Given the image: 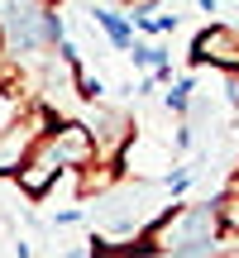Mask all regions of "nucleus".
<instances>
[{
    "label": "nucleus",
    "mask_w": 239,
    "mask_h": 258,
    "mask_svg": "<svg viewBox=\"0 0 239 258\" xmlns=\"http://www.w3.org/2000/svg\"><path fill=\"white\" fill-rule=\"evenodd\" d=\"M67 38V24L57 5L48 0H0V43L10 62H38L43 53H57Z\"/></svg>",
    "instance_id": "nucleus-1"
},
{
    "label": "nucleus",
    "mask_w": 239,
    "mask_h": 258,
    "mask_svg": "<svg viewBox=\"0 0 239 258\" xmlns=\"http://www.w3.org/2000/svg\"><path fill=\"white\" fill-rule=\"evenodd\" d=\"M144 239L153 253H182V258H211L220 253V220H215V201L196 206H167L153 225H144Z\"/></svg>",
    "instance_id": "nucleus-2"
},
{
    "label": "nucleus",
    "mask_w": 239,
    "mask_h": 258,
    "mask_svg": "<svg viewBox=\"0 0 239 258\" xmlns=\"http://www.w3.org/2000/svg\"><path fill=\"white\" fill-rule=\"evenodd\" d=\"M192 62L220 67V72H239V29L230 24H206L192 38Z\"/></svg>",
    "instance_id": "nucleus-3"
},
{
    "label": "nucleus",
    "mask_w": 239,
    "mask_h": 258,
    "mask_svg": "<svg viewBox=\"0 0 239 258\" xmlns=\"http://www.w3.org/2000/svg\"><path fill=\"white\" fill-rule=\"evenodd\" d=\"M86 129H91V139H96V158H119V148L129 144V120H125V110H101Z\"/></svg>",
    "instance_id": "nucleus-4"
},
{
    "label": "nucleus",
    "mask_w": 239,
    "mask_h": 258,
    "mask_svg": "<svg viewBox=\"0 0 239 258\" xmlns=\"http://www.w3.org/2000/svg\"><path fill=\"white\" fill-rule=\"evenodd\" d=\"M91 19H96V29H101L105 38H110V48H129L134 43V24H129L119 10H110V5H96L91 10Z\"/></svg>",
    "instance_id": "nucleus-5"
},
{
    "label": "nucleus",
    "mask_w": 239,
    "mask_h": 258,
    "mask_svg": "<svg viewBox=\"0 0 239 258\" xmlns=\"http://www.w3.org/2000/svg\"><path fill=\"white\" fill-rule=\"evenodd\" d=\"M29 105H34L29 96H19L15 86H5V82H0V134H5L10 124H19V120H24V115H29Z\"/></svg>",
    "instance_id": "nucleus-6"
},
{
    "label": "nucleus",
    "mask_w": 239,
    "mask_h": 258,
    "mask_svg": "<svg viewBox=\"0 0 239 258\" xmlns=\"http://www.w3.org/2000/svg\"><path fill=\"white\" fill-rule=\"evenodd\" d=\"M215 220H220V234H239V182L225 196H215Z\"/></svg>",
    "instance_id": "nucleus-7"
},
{
    "label": "nucleus",
    "mask_w": 239,
    "mask_h": 258,
    "mask_svg": "<svg viewBox=\"0 0 239 258\" xmlns=\"http://www.w3.org/2000/svg\"><path fill=\"white\" fill-rule=\"evenodd\" d=\"M129 57H134V67H163L167 62V48H153V43H129Z\"/></svg>",
    "instance_id": "nucleus-8"
},
{
    "label": "nucleus",
    "mask_w": 239,
    "mask_h": 258,
    "mask_svg": "<svg viewBox=\"0 0 239 258\" xmlns=\"http://www.w3.org/2000/svg\"><path fill=\"white\" fill-rule=\"evenodd\" d=\"M192 91H196V82H192V77L172 82V91H167V110H172V115H187V105H192Z\"/></svg>",
    "instance_id": "nucleus-9"
},
{
    "label": "nucleus",
    "mask_w": 239,
    "mask_h": 258,
    "mask_svg": "<svg viewBox=\"0 0 239 258\" xmlns=\"http://www.w3.org/2000/svg\"><path fill=\"white\" fill-rule=\"evenodd\" d=\"M192 167H177V172H167V191H187V186H192Z\"/></svg>",
    "instance_id": "nucleus-10"
},
{
    "label": "nucleus",
    "mask_w": 239,
    "mask_h": 258,
    "mask_svg": "<svg viewBox=\"0 0 239 258\" xmlns=\"http://www.w3.org/2000/svg\"><path fill=\"white\" fill-rule=\"evenodd\" d=\"M0 57H5V43H0Z\"/></svg>",
    "instance_id": "nucleus-11"
},
{
    "label": "nucleus",
    "mask_w": 239,
    "mask_h": 258,
    "mask_svg": "<svg viewBox=\"0 0 239 258\" xmlns=\"http://www.w3.org/2000/svg\"><path fill=\"white\" fill-rule=\"evenodd\" d=\"M48 5H57V0H48Z\"/></svg>",
    "instance_id": "nucleus-12"
},
{
    "label": "nucleus",
    "mask_w": 239,
    "mask_h": 258,
    "mask_svg": "<svg viewBox=\"0 0 239 258\" xmlns=\"http://www.w3.org/2000/svg\"><path fill=\"white\" fill-rule=\"evenodd\" d=\"M234 182H239V177H234Z\"/></svg>",
    "instance_id": "nucleus-13"
}]
</instances>
